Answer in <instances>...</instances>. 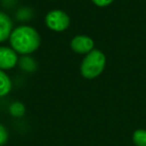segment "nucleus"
<instances>
[{"label": "nucleus", "mask_w": 146, "mask_h": 146, "mask_svg": "<svg viewBox=\"0 0 146 146\" xmlns=\"http://www.w3.org/2000/svg\"><path fill=\"white\" fill-rule=\"evenodd\" d=\"M12 89V81L4 70L0 69V97H4Z\"/></svg>", "instance_id": "7"}, {"label": "nucleus", "mask_w": 146, "mask_h": 146, "mask_svg": "<svg viewBox=\"0 0 146 146\" xmlns=\"http://www.w3.org/2000/svg\"><path fill=\"white\" fill-rule=\"evenodd\" d=\"M18 54L10 46H0V69L10 70L18 64Z\"/></svg>", "instance_id": "5"}, {"label": "nucleus", "mask_w": 146, "mask_h": 146, "mask_svg": "<svg viewBox=\"0 0 146 146\" xmlns=\"http://www.w3.org/2000/svg\"><path fill=\"white\" fill-rule=\"evenodd\" d=\"M91 1L98 7H106L111 4L114 0H91Z\"/></svg>", "instance_id": "12"}, {"label": "nucleus", "mask_w": 146, "mask_h": 146, "mask_svg": "<svg viewBox=\"0 0 146 146\" xmlns=\"http://www.w3.org/2000/svg\"><path fill=\"white\" fill-rule=\"evenodd\" d=\"M8 140V132L7 129L2 125L0 124V146H3Z\"/></svg>", "instance_id": "11"}, {"label": "nucleus", "mask_w": 146, "mask_h": 146, "mask_svg": "<svg viewBox=\"0 0 146 146\" xmlns=\"http://www.w3.org/2000/svg\"><path fill=\"white\" fill-rule=\"evenodd\" d=\"M13 29L14 25L10 16L7 13L0 11V43L9 39Z\"/></svg>", "instance_id": "6"}, {"label": "nucleus", "mask_w": 146, "mask_h": 146, "mask_svg": "<svg viewBox=\"0 0 146 146\" xmlns=\"http://www.w3.org/2000/svg\"><path fill=\"white\" fill-rule=\"evenodd\" d=\"M45 24L50 30L55 32H63L70 26V17L63 10L54 9L46 14Z\"/></svg>", "instance_id": "3"}, {"label": "nucleus", "mask_w": 146, "mask_h": 146, "mask_svg": "<svg viewBox=\"0 0 146 146\" xmlns=\"http://www.w3.org/2000/svg\"><path fill=\"white\" fill-rule=\"evenodd\" d=\"M10 47L17 54L29 55L39 48L41 38L38 31L30 25H20L13 29L9 37Z\"/></svg>", "instance_id": "1"}, {"label": "nucleus", "mask_w": 146, "mask_h": 146, "mask_svg": "<svg viewBox=\"0 0 146 146\" xmlns=\"http://www.w3.org/2000/svg\"><path fill=\"white\" fill-rule=\"evenodd\" d=\"M70 47L77 54H88L94 49V41L87 35H76L71 39Z\"/></svg>", "instance_id": "4"}, {"label": "nucleus", "mask_w": 146, "mask_h": 146, "mask_svg": "<svg viewBox=\"0 0 146 146\" xmlns=\"http://www.w3.org/2000/svg\"><path fill=\"white\" fill-rule=\"evenodd\" d=\"M19 66L22 70L26 71V72H33L36 69V62L34 61V59L31 57L24 55L23 57H21L18 61Z\"/></svg>", "instance_id": "8"}, {"label": "nucleus", "mask_w": 146, "mask_h": 146, "mask_svg": "<svg viewBox=\"0 0 146 146\" xmlns=\"http://www.w3.org/2000/svg\"><path fill=\"white\" fill-rule=\"evenodd\" d=\"M106 57L102 51L93 49L84 56L80 65V73L85 79H94L104 71Z\"/></svg>", "instance_id": "2"}, {"label": "nucleus", "mask_w": 146, "mask_h": 146, "mask_svg": "<svg viewBox=\"0 0 146 146\" xmlns=\"http://www.w3.org/2000/svg\"><path fill=\"white\" fill-rule=\"evenodd\" d=\"M9 113L14 117H21L25 113V106L23 105V103L19 101L13 102L9 106Z\"/></svg>", "instance_id": "10"}, {"label": "nucleus", "mask_w": 146, "mask_h": 146, "mask_svg": "<svg viewBox=\"0 0 146 146\" xmlns=\"http://www.w3.org/2000/svg\"><path fill=\"white\" fill-rule=\"evenodd\" d=\"M132 140L136 146H146V130L137 129L132 135Z\"/></svg>", "instance_id": "9"}]
</instances>
